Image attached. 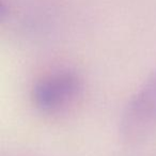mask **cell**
I'll return each instance as SVG.
<instances>
[{"instance_id": "cell-1", "label": "cell", "mask_w": 156, "mask_h": 156, "mask_svg": "<svg viewBox=\"0 0 156 156\" xmlns=\"http://www.w3.org/2000/svg\"><path fill=\"white\" fill-rule=\"evenodd\" d=\"M156 129V71L135 92L122 113L120 132L128 142H138Z\"/></svg>"}, {"instance_id": "cell-2", "label": "cell", "mask_w": 156, "mask_h": 156, "mask_svg": "<svg viewBox=\"0 0 156 156\" xmlns=\"http://www.w3.org/2000/svg\"><path fill=\"white\" fill-rule=\"evenodd\" d=\"M81 89L83 83L75 72L69 69L52 72L43 76L34 85L33 104L42 112H60L75 102Z\"/></svg>"}]
</instances>
